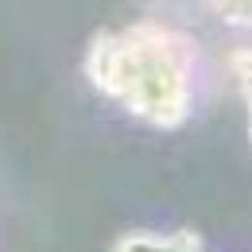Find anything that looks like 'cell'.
<instances>
[{
  "mask_svg": "<svg viewBox=\"0 0 252 252\" xmlns=\"http://www.w3.org/2000/svg\"><path fill=\"white\" fill-rule=\"evenodd\" d=\"M249 140H252V109H249Z\"/></svg>",
  "mask_w": 252,
  "mask_h": 252,
  "instance_id": "cell-4",
  "label": "cell"
},
{
  "mask_svg": "<svg viewBox=\"0 0 252 252\" xmlns=\"http://www.w3.org/2000/svg\"><path fill=\"white\" fill-rule=\"evenodd\" d=\"M194 47L167 24H132L97 32L86 51V74L97 90L156 128H175L190 113Z\"/></svg>",
  "mask_w": 252,
  "mask_h": 252,
  "instance_id": "cell-1",
  "label": "cell"
},
{
  "mask_svg": "<svg viewBox=\"0 0 252 252\" xmlns=\"http://www.w3.org/2000/svg\"><path fill=\"white\" fill-rule=\"evenodd\" d=\"M229 66H233V78H237V86H241V94H245V101H249V109H252V47L233 51Z\"/></svg>",
  "mask_w": 252,
  "mask_h": 252,
  "instance_id": "cell-3",
  "label": "cell"
},
{
  "mask_svg": "<svg viewBox=\"0 0 252 252\" xmlns=\"http://www.w3.org/2000/svg\"><path fill=\"white\" fill-rule=\"evenodd\" d=\"M117 252H202V241L194 233H175V237H125Z\"/></svg>",
  "mask_w": 252,
  "mask_h": 252,
  "instance_id": "cell-2",
  "label": "cell"
}]
</instances>
